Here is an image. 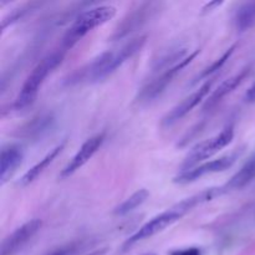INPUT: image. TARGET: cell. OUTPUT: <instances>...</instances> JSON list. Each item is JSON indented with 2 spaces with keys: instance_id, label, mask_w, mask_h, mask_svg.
Returning a JSON list of instances; mask_svg holds the SVG:
<instances>
[{
  "instance_id": "obj_20",
  "label": "cell",
  "mask_w": 255,
  "mask_h": 255,
  "mask_svg": "<svg viewBox=\"0 0 255 255\" xmlns=\"http://www.w3.org/2000/svg\"><path fill=\"white\" fill-rule=\"evenodd\" d=\"M169 255H202V252L199 248L196 247H192V248H186V249H177L169 253Z\"/></svg>"
},
{
  "instance_id": "obj_21",
  "label": "cell",
  "mask_w": 255,
  "mask_h": 255,
  "mask_svg": "<svg viewBox=\"0 0 255 255\" xmlns=\"http://www.w3.org/2000/svg\"><path fill=\"white\" fill-rule=\"evenodd\" d=\"M223 4V1H212V2H208V4H206L203 6V14H207V12L209 11H213L214 9H216L217 6H221V5Z\"/></svg>"
},
{
  "instance_id": "obj_15",
  "label": "cell",
  "mask_w": 255,
  "mask_h": 255,
  "mask_svg": "<svg viewBox=\"0 0 255 255\" xmlns=\"http://www.w3.org/2000/svg\"><path fill=\"white\" fill-rule=\"evenodd\" d=\"M233 24L239 32L248 31L255 27V1L239 5L233 16Z\"/></svg>"
},
{
  "instance_id": "obj_2",
  "label": "cell",
  "mask_w": 255,
  "mask_h": 255,
  "mask_svg": "<svg viewBox=\"0 0 255 255\" xmlns=\"http://www.w3.org/2000/svg\"><path fill=\"white\" fill-rule=\"evenodd\" d=\"M223 193H226L224 187H219V188H208L202 191L201 193L194 194V196L179 202L176 206L171 207V208H168L167 211L162 212V213L157 214L156 217L149 219L146 224H143L136 233L132 234V236L125 242L124 246H122V249H124V252L129 251L132 247L138 244L139 242L146 241V239L152 238V237L156 236V234L163 232L164 229L168 228L172 224H174L176 222H178L179 219L183 218L187 213H189V212H191L192 209L196 208V207L201 206V204L206 203V202L212 201V199H214L216 197L222 196Z\"/></svg>"
},
{
  "instance_id": "obj_4",
  "label": "cell",
  "mask_w": 255,
  "mask_h": 255,
  "mask_svg": "<svg viewBox=\"0 0 255 255\" xmlns=\"http://www.w3.org/2000/svg\"><path fill=\"white\" fill-rule=\"evenodd\" d=\"M65 52L66 50H55L51 54L45 56L36 66L32 69L29 76L26 77L25 82L22 84L20 92L17 94L16 99L14 102V109L20 111V110H25L27 107L31 106L39 95L40 89H41L42 84L45 82L46 77L59 66L62 62L65 57Z\"/></svg>"
},
{
  "instance_id": "obj_12",
  "label": "cell",
  "mask_w": 255,
  "mask_h": 255,
  "mask_svg": "<svg viewBox=\"0 0 255 255\" xmlns=\"http://www.w3.org/2000/svg\"><path fill=\"white\" fill-rule=\"evenodd\" d=\"M24 159V151L17 144H7L0 153V184L4 186L15 174Z\"/></svg>"
},
{
  "instance_id": "obj_23",
  "label": "cell",
  "mask_w": 255,
  "mask_h": 255,
  "mask_svg": "<svg viewBox=\"0 0 255 255\" xmlns=\"http://www.w3.org/2000/svg\"><path fill=\"white\" fill-rule=\"evenodd\" d=\"M106 252V249H101V251H97V252H94V253L91 254H87V255H102Z\"/></svg>"
},
{
  "instance_id": "obj_6",
  "label": "cell",
  "mask_w": 255,
  "mask_h": 255,
  "mask_svg": "<svg viewBox=\"0 0 255 255\" xmlns=\"http://www.w3.org/2000/svg\"><path fill=\"white\" fill-rule=\"evenodd\" d=\"M233 138L234 127L233 125H229V126L224 127V128L214 137H211L209 139L199 142V143L196 144V146L189 151V153L186 156V158H184L183 163H182L181 166V172L188 171V169L193 168V167H197V164L201 163V162L211 158L212 156H214V154L218 153L219 151L226 148L229 143H232Z\"/></svg>"
},
{
  "instance_id": "obj_16",
  "label": "cell",
  "mask_w": 255,
  "mask_h": 255,
  "mask_svg": "<svg viewBox=\"0 0 255 255\" xmlns=\"http://www.w3.org/2000/svg\"><path fill=\"white\" fill-rule=\"evenodd\" d=\"M148 196H149V193L147 189H144V188L138 189V191L134 192L132 196H129L126 201L122 202L120 206H117L116 208H115L114 214L117 217L127 216V214H129L131 212H133L136 208L141 207L142 204L147 201Z\"/></svg>"
},
{
  "instance_id": "obj_3",
  "label": "cell",
  "mask_w": 255,
  "mask_h": 255,
  "mask_svg": "<svg viewBox=\"0 0 255 255\" xmlns=\"http://www.w3.org/2000/svg\"><path fill=\"white\" fill-rule=\"evenodd\" d=\"M147 41V36L134 37L117 50H107L92 60L90 64L75 72L70 82H99L111 76L127 60L141 51Z\"/></svg>"
},
{
  "instance_id": "obj_13",
  "label": "cell",
  "mask_w": 255,
  "mask_h": 255,
  "mask_svg": "<svg viewBox=\"0 0 255 255\" xmlns=\"http://www.w3.org/2000/svg\"><path fill=\"white\" fill-rule=\"evenodd\" d=\"M249 72H251V69H244L243 71H241L239 74L234 75V76L229 77L226 81L222 82L221 86H219L218 89L211 95V97L207 100L206 105H204V110H206V111H211L212 109L218 106L228 95H231L237 87L241 86L242 82H243L244 80H246V77L249 75Z\"/></svg>"
},
{
  "instance_id": "obj_24",
  "label": "cell",
  "mask_w": 255,
  "mask_h": 255,
  "mask_svg": "<svg viewBox=\"0 0 255 255\" xmlns=\"http://www.w3.org/2000/svg\"><path fill=\"white\" fill-rule=\"evenodd\" d=\"M254 162H255V158H254Z\"/></svg>"
},
{
  "instance_id": "obj_17",
  "label": "cell",
  "mask_w": 255,
  "mask_h": 255,
  "mask_svg": "<svg viewBox=\"0 0 255 255\" xmlns=\"http://www.w3.org/2000/svg\"><path fill=\"white\" fill-rule=\"evenodd\" d=\"M54 119H52L51 115H40V116L32 119L31 122L26 125V126L22 128L24 132V136L26 137H37L41 136L44 132H46L47 129L51 127Z\"/></svg>"
},
{
  "instance_id": "obj_7",
  "label": "cell",
  "mask_w": 255,
  "mask_h": 255,
  "mask_svg": "<svg viewBox=\"0 0 255 255\" xmlns=\"http://www.w3.org/2000/svg\"><path fill=\"white\" fill-rule=\"evenodd\" d=\"M237 157H238V154H229V156H224L218 159H214V161L199 164V166L193 167L188 171L181 172L173 179V182L177 184H188L192 182H196L197 179L202 178V177L208 176V174L224 172L233 166L234 162L237 161Z\"/></svg>"
},
{
  "instance_id": "obj_14",
  "label": "cell",
  "mask_w": 255,
  "mask_h": 255,
  "mask_svg": "<svg viewBox=\"0 0 255 255\" xmlns=\"http://www.w3.org/2000/svg\"><path fill=\"white\" fill-rule=\"evenodd\" d=\"M64 147H65V142L61 144H57L55 148H52L51 151L44 157V158L40 159L35 166H32L31 168H30L29 171L21 177V179H20V184H21V186H27V184L32 183V182H34L35 179H36L37 177H39L40 174H41L42 172H44L45 169L52 163V162H54V159L59 156V153L64 149Z\"/></svg>"
},
{
  "instance_id": "obj_1",
  "label": "cell",
  "mask_w": 255,
  "mask_h": 255,
  "mask_svg": "<svg viewBox=\"0 0 255 255\" xmlns=\"http://www.w3.org/2000/svg\"><path fill=\"white\" fill-rule=\"evenodd\" d=\"M198 54L199 50L188 52L187 49H176L173 51L162 55L158 60L154 61L153 66H152L151 77L139 90L137 102L141 105H147L151 104L152 101H156L166 91L174 77L184 67L188 66Z\"/></svg>"
},
{
  "instance_id": "obj_19",
  "label": "cell",
  "mask_w": 255,
  "mask_h": 255,
  "mask_svg": "<svg viewBox=\"0 0 255 255\" xmlns=\"http://www.w3.org/2000/svg\"><path fill=\"white\" fill-rule=\"evenodd\" d=\"M77 248H79V247H77L76 244H70V246L62 247V248L56 249V251H54L52 253H50L47 255H74L75 253H76Z\"/></svg>"
},
{
  "instance_id": "obj_10",
  "label": "cell",
  "mask_w": 255,
  "mask_h": 255,
  "mask_svg": "<svg viewBox=\"0 0 255 255\" xmlns=\"http://www.w3.org/2000/svg\"><path fill=\"white\" fill-rule=\"evenodd\" d=\"M41 226L42 222L40 219H31L15 229L2 241L0 255H15L17 252L21 251L41 229Z\"/></svg>"
},
{
  "instance_id": "obj_5",
  "label": "cell",
  "mask_w": 255,
  "mask_h": 255,
  "mask_svg": "<svg viewBox=\"0 0 255 255\" xmlns=\"http://www.w3.org/2000/svg\"><path fill=\"white\" fill-rule=\"evenodd\" d=\"M116 12L117 9L112 5H97L80 12L65 34L62 49H71L85 35L114 19Z\"/></svg>"
},
{
  "instance_id": "obj_18",
  "label": "cell",
  "mask_w": 255,
  "mask_h": 255,
  "mask_svg": "<svg viewBox=\"0 0 255 255\" xmlns=\"http://www.w3.org/2000/svg\"><path fill=\"white\" fill-rule=\"evenodd\" d=\"M236 47H237V45H233V46L229 47V49L227 50V51L224 52V54L222 55V56L219 57V59H217L216 61H214L213 64L211 65V66H208V67H207V69H204L203 71H202V74L199 75V76L197 77L196 80H194L193 84L198 82L199 80L206 79V77H209V76H211V75H213L214 72H217V71H218V70H221L222 67H223V65L226 64V62L228 61L229 59H231V56H232V55H233V52H234V50H236Z\"/></svg>"
},
{
  "instance_id": "obj_22",
  "label": "cell",
  "mask_w": 255,
  "mask_h": 255,
  "mask_svg": "<svg viewBox=\"0 0 255 255\" xmlns=\"http://www.w3.org/2000/svg\"><path fill=\"white\" fill-rule=\"evenodd\" d=\"M246 100L248 102H255V84L247 91Z\"/></svg>"
},
{
  "instance_id": "obj_9",
  "label": "cell",
  "mask_w": 255,
  "mask_h": 255,
  "mask_svg": "<svg viewBox=\"0 0 255 255\" xmlns=\"http://www.w3.org/2000/svg\"><path fill=\"white\" fill-rule=\"evenodd\" d=\"M156 6V2H142L141 5H138V7L133 9V11L128 12L124 17L121 24L115 30V34L112 35V39L121 40L124 37L128 36L129 34H132L136 30L141 29L151 19L152 15L154 14V11L157 10Z\"/></svg>"
},
{
  "instance_id": "obj_8",
  "label": "cell",
  "mask_w": 255,
  "mask_h": 255,
  "mask_svg": "<svg viewBox=\"0 0 255 255\" xmlns=\"http://www.w3.org/2000/svg\"><path fill=\"white\" fill-rule=\"evenodd\" d=\"M212 85H213V80H208V81L204 82L199 89H197L196 91L192 92L189 96H187L183 101L179 102L177 106H174L173 109L163 117V120H162V126L171 127L173 126V125H176L178 121H181L183 117H186L189 112H192V110L196 109V107L206 99L207 95L211 91Z\"/></svg>"
},
{
  "instance_id": "obj_11",
  "label": "cell",
  "mask_w": 255,
  "mask_h": 255,
  "mask_svg": "<svg viewBox=\"0 0 255 255\" xmlns=\"http://www.w3.org/2000/svg\"><path fill=\"white\" fill-rule=\"evenodd\" d=\"M105 141V133H99L95 134V136L90 137L81 147H80L79 151L76 152L74 157L70 159L69 163L64 167V169L60 173V178L65 179L69 178L70 176H72L74 173H76L79 169H81L90 159L94 157V154L101 148L102 143Z\"/></svg>"
}]
</instances>
